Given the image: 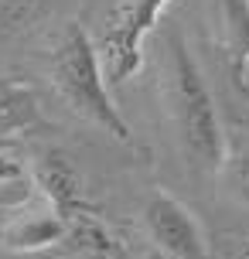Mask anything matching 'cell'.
Masks as SVG:
<instances>
[{
    "mask_svg": "<svg viewBox=\"0 0 249 259\" xmlns=\"http://www.w3.org/2000/svg\"><path fill=\"white\" fill-rule=\"evenodd\" d=\"M164 99H168V113L174 123V137L181 143L188 164L201 174H222L229 154H225V133L219 109H215V96L178 31L168 34Z\"/></svg>",
    "mask_w": 249,
    "mask_h": 259,
    "instance_id": "cell-1",
    "label": "cell"
},
{
    "mask_svg": "<svg viewBox=\"0 0 249 259\" xmlns=\"http://www.w3.org/2000/svg\"><path fill=\"white\" fill-rule=\"evenodd\" d=\"M48 78L58 99L75 113L79 119L99 126L106 137L119 143H133V130L119 106L109 96V78L103 68L99 45L89 38L82 24H68L52 48L48 58Z\"/></svg>",
    "mask_w": 249,
    "mask_h": 259,
    "instance_id": "cell-2",
    "label": "cell"
},
{
    "mask_svg": "<svg viewBox=\"0 0 249 259\" xmlns=\"http://www.w3.org/2000/svg\"><path fill=\"white\" fill-rule=\"evenodd\" d=\"M31 178L38 184V191L45 194V201L52 211H58L68 225V242L89 252H116V242L106 229L99 215L92 211V205L86 201L79 170L68 164L62 154H45L34 160Z\"/></svg>",
    "mask_w": 249,
    "mask_h": 259,
    "instance_id": "cell-3",
    "label": "cell"
},
{
    "mask_svg": "<svg viewBox=\"0 0 249 259\" xmlns=\"http://www.w3.org/2000/svg\"><path fill=\"white\" fill-rule=\"evenodd\" d=\"M171 0H119L99 38V55H103L106 78L119 85L144 65V41L154 34Z\"/></svg>",
    "mask_w": 249,
    "mask_h": 259,
    "instance_id": "cell-4",
    "label": "cell"
},
{
    "mask_svg": "<svg viewBox=\"0 0 249 259\" xmlns=\"http://www.w3.org/2000/svg\"><path fill=\"white\" fill-rule=\"evenodd\" d=\"M144 225L150 242L168 259H209V242L191 208H184L174 194L150 191L144 201Z\"/></svg>",
    "mask_w": 249,
    "mask_h": 259,
    "instance_id": "cell-5",
    "label": "cell"
},
{
    "mask_svg": "<svg viewBox=\"0 0 249 259\" xmlns=\"http://www.w3.org/2000/svg\"><path fill=\"white\" fill-rule=\"evenodd\" d=\"M4 246L17 249V252H38V249H48L55 242H68V225L65 219L45 208V211H31V215H17L4 225Z\"/></svg>",
    "mask_w": 249,
    "mask_h": 259,
    "instance_id": "cell-6",
    "label": "cell"
},
{
    "mask_svg": "<svg viewBox=\"0 0 249 259\" xmlns=\"http://www.w3.org/2000/svg\"><path fill=\"white\" fill-rule=\"evenodd\" d=\"M38 123H41L38 92L27 82L0 78V137L21 133V130H34Z\"/></svg>",
    "mask_w": 249,
    "mask_h": 259,
    "instance_id": "cell-7",
    "label": "cell"
},
{
    "mask_svg": "<svg viewBox=\"0 0 249 259\" xmlns=\"http://www.w3.org/2000/svg\"><path fill=\"white\" fill-rule=\"evenodd\" d=\"M222 21H225L232 78L242 82L249 72V0H222Z\"/></svg>",
    "mask_w": 249,
    "mask_h": 259,
    "instance_id": "cell-8",
    "label": "cell"
},
{
    "mask_svg": "<svg viewBox=\"0 0 249 259\" xmlns=\"http://www.w3.org/2000/svg\"><path fill=\"white\" fill-rule=\"evenodd\" d=\"M222 181H225V191L232 194L239 205H246V208H249V150L225 157Z\"/></svg>",
    "mask_w": 249,
    "mask_h": 259,
    "instance_id": "cell-9",
    "label": "cell"
},
{
    "mask_svg": "<svg viewBox=\"0 0 249 259\" xmlns=\"http://www.w3.org/2000/svg\"><path fill=\"white\" fill-rule=\"evenodd\" d=\"M31 7H34V0H0V34H7Z\"/></svg>",
    "mask_w": 249,
    "mask_h": 259,
    "instance_id": "cell-10",
    "label": "cell"
},
{
    "mask_svg": "<svg viewBox=\"0 0 249 259\" xmlns=\"http://www.w3.org/2000/svg\"><path fill=\"white\" fill-rule=\"evenodd\" d=\"M24 178V167H21V160H14V157L0 154V184H14Z\"/></svg>",
    "mask_w": 249,
    "mask_h": 259,
    "instance_id": "cell-11",
    "label": "cell"
}]
</instances>
